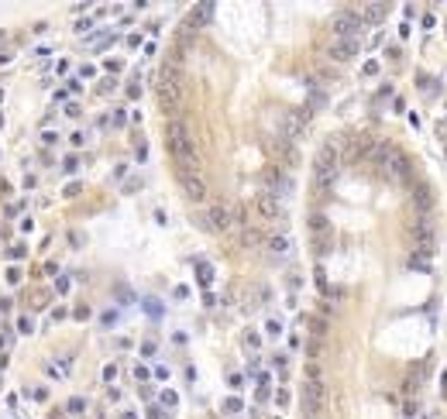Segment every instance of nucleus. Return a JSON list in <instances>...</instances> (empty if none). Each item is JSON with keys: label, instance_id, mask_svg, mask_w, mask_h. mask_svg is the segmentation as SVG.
Masks as SVG:
<instances>
[{"label": "nucleus", "instance_id": "1", "mask_svg": "<svg viewBox=\"0 0 447 419\" xmlns=\"http://www.w3.org/2000/svg\"><path fill=\"white\" fill-rule=\"evenodd\" d=\"M165 145H169V155L175 158L179 172H196L200 169V152H196V141H193V134L186 131V124L172 120V124L165 127Z\"/></svg>", "mask_w": 447, "mask_h": 419}, {"label": "nucleus", "instance_id": "2", "mask_svg": "<svg viewBox=\"0 0 447 419\" xmlns=\"http://www.w3.org/2000/svg\"><path fill=\"white\" fill-rule=\"evenodd\" d=\"M158 103H162V110H169L172 114L175 107L182 103V73H179V62L175 58H169L162 69H158Z\"/></svg>", "mask_w": 447, "mask_h": 419}, {"label": "nucleus", "instance_id": "3", "mask_svg": "<svg viewBox=\"0 0 447 419\" xmlns=\"http://www.w3.org/2000/svg\"><path fill=\"white\" fill-rule=\"evenodd\" d=\"M337 175H341V152H337V141H327L313 162V182H316V189H331Z\"/></svg>", "mask_w": 447, "mask_h": 419}, {"label": "nucleus", "instance_id": "4", "mask_svg": "<svg viewBox=\"0 0 447 419\" xmlns=\"http://www.w3.org/2000/svg\"><path fill=\"white\" fill-rule=\"evenodd\" d=\"M361 28H365V21H361V14L358 11H341L337 18L331 21V31L337 35V38H348V41H354L358 35H361Z\"/></svg>", "mask_w": 447, "mask_h": 419}, {"label": "nucleus", "instance_id": "5", "mask_svg": "<svg viewBox=\"0 0 447 419\" xmlns=\"http://www.w3.org/2000/svg\"><path fill=\"white\" fill-rule=\"evenodd\" d=\"M262 182H265V192L275 196V199H282V196H289V192H292V179L286 175L282 165H269V169L262 172Z\"/></svg>", "mask_w": 447, "mask_h": 419}, {"label": "nucleus", "instance_id": "6", "mask_svg": "<svg viewBox=\"0 0 447 419\" xmlns=\"http://www.w3.org/2000/svg\"><path fill=\"white\" fill-rule=\"evenodd\" d=\"M269 152H272V158H275V165H296L299 162V152H296V145L292 141H286L282 134H275V137H269Z\"/></svg>", "mask_w": 447, "mask_h": 419}, {"label": "nucleus", "instance_id": "7", "mask_svg": "<svg viewBox=\"0 0 447 419\" xmlns=\"http://www.w3.org/2000/svg\"><path fill=\"white\" fill-rule=\"evenodd\" d=\"M306 127H310V110L286 114V120H282V137L296 145V137H306Z\"/></svg>", "mask_w": 447, "mask_h": 419}, {"label": "nucleus", "instance_id": "8", "mask_svg": "<svg viewBox=\"0 0 447 419\" xmlns=\"http://www.w3.org/2000/svg\"><path fill=\"white\" fill-rule=\"evenodd\" d=\"M254 210H258V217H262V220H269V224H282V220H286V210H282V203H279L275 196H269V192H258Z\"/></svg>", "mask_w": 447, "mask_h": 419}, {"label": "nucleus", "instance_id": "9", "mask_svg": "<svg viewBox=\"0 0 447 419\" xmlns=\"http://www.w3.org/2000/svg\"><path fill=\"white\" fill-rule=\"evenodd\" d=\"M303 409H306L310 419L324 409V381H313V378L303 381Z\"/></svg>", "mask_w": 447, "mask_h": 419}, {"label": "nucleus", "instance_id": "10", "mask_svg": "<svg viewBox=\"0 0 447 419\" xmlns=\"http://www.w3.org/2000/svg\"><path fill=\"white\" fill-rule=\"evenodd\" d=\"M310 234H313V241H316V251L320 254L331 251V220L324 213H313L310 217Z\"/></svg>", "mask_w": 447, "mask_h": 419}, {"label": "nucleus", "instance_id": "11", "mask_svg": "<svg viewBox=\"0 0 447 419\" xmlns=\"http://www.w3.org/2000/svg\"><path fill=\"white\" fill-rule=\"evenodd\" d=\"M179 186L186 192V199H193V203H203L207 199V182L196 172H179Z\"/></svg>", "mask_w": 447, "mask_h": 419}, {"label": "nucleus", "instance_id": "12", "mask_svg": "<svg viewBox=\"0 0 447 419\" xmlns=\"http://www.w3.org/2000/svg\"><path fill=\"white\" fill-rule=\"evenodd\" d=\"M203 224L214 227V230H231L234 227V210L227 203H214V206L207 210V220Z\"/></svg>", "mask_w": 447, "mask_h": 419}, {"label": "nucleus", "instance_id": "13", "mask_svg": "<svg viewBox=\"0 0 447 419\" xmlns=\"http://www.w3.org/2000/svg\"><path fill=\"white\" fill-rule=\"evenodd\" d=\"M413 206H416L420 217H427L430 210H433V189H430L427 182H416L413 186Z\"/></svg>", "mask_w": 447, "mask_h": 419}, {"label": "nucleus", "instance_id": "14", "mask_svg": "<svg viewBox=\"0 0 447 419\" xmlns=\"http://www.w3.org/2000/svg\"><path fill=\"white\" fill-rule=\"evenodd\" d=\"M389 175H392V179H403V182H406V179H413V162H409L403 152H392Z\"/></svg>", "mask_w": 447, "mask_h": 419}, {"label": "nucleus", "instance_id": "15", "mask_svg": "<svg viewBox=\"0 0 447 419\" xmlns=\"http://www.w3.org/2000/svg\"><path fill=\"white\" fill-rule=\"evenodd\" d=\"M358 55V41H348V38H337L331 45V58L334 62H348V58Z\"/></svg>", "mask_w": 447, "mask_h": 419}, {"label": "nucleus", "instance_id": "16", "mask_svg": "<svg viewBox=\"0 0 447 419\" xmlns=\"http://www.w3.org/2000/svg\"><path fill=\"white\" fill-rule=\"evenodd\" d=\"M210 18H214V4H196L193 14H189V21H186V28H189V31H196V28H203Z\"/></svg>", "mask_w": 447, "mask_h": 419}, {"label": "nucleus", "instance_id": "17", "mask_svg": "<svg viewBox=\"0 0 447 419\" xmlns=\"http://www.w3.org/2000/svg\"><path fill=\"white\" fill-rule=\"evenodd\" d=\"M386 11H389L386 4H368V7H361L358 14H361V21H365V24H378V21L386 18Z\"/></svg>", "mask_w": 447, "mask_h": 419}, {"label": "nucleus", "instance_id": "18", "mask_svg": "<svg viewBox=\"0 0 447 419\" xmlns=\"http://www.w3.org/2000/svg\"><path fill=\"white\" fill-rule=\"evenodd\" d=\"M241 244H244V248H258V244H262V230L254 227V224L241 227Z\"/></svg>", "mask_w": 447, "mask_h": 419}, {"label": "nucleus", "instance_id": "19", "mask_svg": "<svg viewBox=\"0 0 447 419\" xmlns=\"http://www.w3.org/2000/svg\"><path fill=\"white\" fill-rule=\"evenodd\" d=\"M269 248H272L275 254H286V251H289V241H286L282 234H275V237H269Z\"/></svg>", "mask_w": 447, "mask_h": 419}, {"label": "nucleus", "instance_id": "20", "mask_svg": "<svg viewBox=\"0 0 447 419\" xmlns=\"http://www.w3.org/2000/svg\"><path fill=\"white\" fill-rule=\"evenodd\" d=\"M306 378H313V381H320V368H316V364H306Z\"/></svg>", "mask_w": 447, "mask_h": 419}, {"label": "nucleus", "instance_id": "21", "mask_svg": "<svg viewBox=\"0 0 447 419\" xmlns=\"http://www.w3.org/2000/svg\"><path fill=\"white\" fill-rule=\"evenodd\" d=\"M244 343H248V347H258V333H251V330H248V333H244Z\"/></svg>", "mask_w": 447, "mask_h": 419}, {"label": "nucleus", "instance_id": "22", "mask_svg": "<svg viewBox=\"0 0 447 419\" xmlns=\"http://www.w3.org/2000/svg\"><path fill=\"white\" fill-rule=\"evenodd\" d=\"M324 330H327V323H324V320H313V333H316V337H320Z\"/></svg>", "mask_w": 447, "mask_h": 419}, {"label": "nucleus", "instance_id": "23", "mask_svg": "<svg viewBox=\"0 0 447 419\" xmlns=\"http://www.w3.org/2000/svg\"><path fill=\"white\" fill-rule=\"evenodd\" d=\"M69 412H83V399H73V402H69Z\"/></svg>", "mask_w": 447, "mask_h": 419}, {"label": "nucleus", "instance_id": "24", "mask_svg": "<svg viewBox=\"0 0 447 419\" xmlns=\"http://www.w3.org/2000/svg\"><path fill=\"white\" fill-rule=\"evenodd\" d=\"M224 409H227V412H237V409H241V402H237V399H227V405H224Z\"/></svg>", "mask_w": 447, "mask_h": 419}]
</instances>
